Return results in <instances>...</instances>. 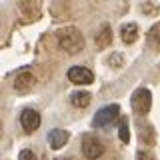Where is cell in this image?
Instances as JSON below:
<instances>
[{"label": "cell", "mask_w": 160, "mask_h": 160, "mask_svg": "<svg viewBox=\"0 0 160 160\" xmlns=\"http://www.w3.org/2000/svg\"><path fill=\"white\" fill-rule=\"evenodd\" d=\"M90 98H92L90 92H84V90H82V92H74L72 98H70V102H72L76 108H86L90 104Z\"/></svg>", "instance_id": "12"}, {"label": "cell", "mask_w": 160, "mask_h": 160, "mask_svg": "<svg viewBox=\"0 0 160 160\" xmlns=\"http://www.w3.org/2000/svg\"><path fill=\"white\" fill-rule=\"evenodd\" d=\"M118 138L122 140L124 144L130 142V130H128V120L124 118L122 122H120V128H118Z\"/></svg>", "instance_id": "13"}, {"label": "cell", "mask_w": 160, "mask_h": 160, "mask_svg": "<svg viewBox=\"0 0 160 160\" xmlns=\"http://www.w3.org/2000/svg\"><path fill=\"white\" fill-rule=\"evenodd\" d=\"M18 160H38V158H36V154H34L32 150L26 148V150H22V152L18 154Z\"/></svg>", "instance_id": "15"}, {"label": "cell", "mask_w": 160, "mask_h": 160, "mask_svg": "<svg viewBox=\"0 0 160 160\" xmlns=\"http://www.w3.org/2000/svg\"><path fill=\"white\" fill-rule=\"evenodd\" d=\"M58 44L68 54H76L84 48V36L76 26H66L58 32Z\"/></svg>", "instance_id": "1"}, {"label": "cell", "mask_w": 160, "mask_h": 160, "mask_svg": "<svg viewBox=\"0 0 160 160\" xmlns=\"http://www.w3.org/2000/svg\"><path fill=\"white\" fill-rule=\"evenodd\" d=\"M120 114V106L118 104H108V106L100 108L96 114H94V120H92V126L94 128H102V126H108L112 124L114 120L118 118Z\"/></svg>", "instance_id": "2"}, {"label": "cell", "mask_w": 160, "mask_h": 160, "mask_svg": "<svg viewBox=\"0 0 160 160\" xmlns=\"http://www.w3.org/2000/svg\"><path fill=\"white\" fill-rule=\"evenodd\" d=\"M68 80L74 84H92L94 74H92V70H88L84 66H72L68 70Z\"/></svg>", "instance_id": "5"}, {"label": "cell", "mask_w": 160, "mask_h": 160, "mask_svg": "<svg viewBox=\"0 0 160 160\" xmlns=\"http://www.w3.org/2000/svg\"><path fill=\"white\" fill-rule=\"evenodd\" d=\"M82 154L88 160H96V158H100L104 154V144L100 142L96 136L86 134V136L82 138Z\"/></svg>", "instance_id": "4"}, {"label": "cell", "mask_w": 160, "mask_h": 160, "mask_svg": "<svg viewBox=\"0 0 160 160\" xmlns=\"http://www.w3.org/2000/svg\"><path fill=\"white\" fill-rule=\"evenodd\" d=\"M150 42L156 44V48H160V24L152 26V30H150Z\"/></svg>", "instance_id": "14"}, {"label": "cell", "mask_w": 160, "mask_h": 160, "mask_svg": "<svg viewBox=\"0 0 160 160\" xmlns=\"http://www.w3.org/2000/svg\"><path fill=\"white\" fill-rule=\"evenodd\" d=\"M138 134H140V140H142L144 144H148V146L154 144V128H152V124L140 122V118H138Z\"/></svg>", "instance_id": "10"}, {"label": "cell", "mask_w": 160, "mask_h": 160, "mask_svg": "<svg viewBox=\"0 0 160 160\" xmlns=\"http://www.w3.org/2000/svg\"><path fill=\"white\" fill-rule=\"evenodd\" d=\"M120 38H122L124 44H132L136 42L138 38V26L134 22H128V24H122V28H120Z\"/></svg>", "instance_id": "9"}, {"label": "cell", "mask_w": 160, "mask_h": 160, "mask_svg": "<svg viewBox=\"0 0 160 160\" xmlns=\"http://www.w3.org/2000/svg\"><path fill=\"white\" fill-rule=\"evenodd\" d=\"M150 106H152V94H150L148 88H138L136 92L132 94V108L134 112L140 114V116H144V114H148Z\"/></svg>", "instance_id": "3"}, {"label": "cell", "mask_w": 160, "mask_h": 160, "mask_svg": "<svg viewBox=\"0 0 160 160\" xmlns=\"http://www.w3.org/2000/svg\"><path fill=\"white\" fill-rule=\"evenodd\" d=\"M66 142H68V132H66V130L54 128V130H50V132H48V144H50V148L60 150L62 146H66Z\"/></svg>", "instance_id": "8"}, {"label": "cell", "mask_w": 160, "mask_h": 160, "mask_svg": "<svg viewBox=\"0 0 160 160\" xmlns=\"http://www.w3.org/2000/svg\"><path fill=\"white\" fill-rule=\"evenodd\" d=\"M0 136H2V122H0Z\"/></svg>", "instance_id": "17"}, {"label": "cell", "mask_w": 160, "mask_h": 160, "mask_svg": "<svg viewBox=\"0 0 160 160\" xmlns=\"http://www.w3.org/2000/svg\"><path fill=\"white\" fill-rule=\"evenodd\" d=\"M112 42V30L108 24H102L96 34V46L98 48H108V44Z\"/></svg>", "instance_id": "11"}, {"label": "cell", "mask_w": 160, "mask_h": 160, "mask_svg": "<svg viewBox=\"0 0 160 160\" xmlns=\"http://www.w3.org/2000/svg\"><path fill=\"white\" fill-rule=\"evenodd\" d=\"M136 160H154V156L150 152H146V150H144V152H138L136 154Z\"/></svg>", "instance_id": "16"}, {"label": "cell", "mask_w": 160, "mask_h": 160, "mask_svg": "<svg viewBox=\"0 0 160 160\" xmlns=\"http://www.w3.org/2000/svg\"><path fill=\"white\" fill-rule=\"evenodd\" d=\"M20 124H22V128L26 130V132H36L38 126H40V114L36 110L32 108H26L22 114H20Z\"/></svg>", "instance_id": "6"}, {"label": "cell", "mask_w": 160, "mask_h": 160, "mask_svg": "<svg viewBox=\"0 0 160 160\" xmlns=\"http://www.w3.org/2000/svg\"><path fill=\"white\" fill-rule=\"evenodd\" d=\"M34 84H36V78H34L32 72H20L16 78H14V90L16 92H28V90L34 88Z\"/></svg>", "instance_id": "7"}, {"label": "cell", "mask_w": 160, "mask_h": 160, "mask_svg": "<svg viewBox=\"0 0 160 160\" xmlns=\"http://www.w3.org/2000/svg\"><path fill=\"white\" fill-rule=\"evenodd\" d=\"M58 160H72V158H58Z\"/></svg>", "instance_id": "18"}]
</instances>
